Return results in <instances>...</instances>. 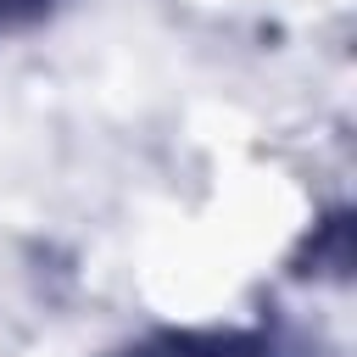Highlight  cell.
<instances>
[{
  "mask_svg": "<svg viewBox=\"0 0 357 357\" xmlns=\"http://www.w3.org/2000/svg\"><path fill=\"white\" fill-rule=\"evenodd\" d=\"M117 357H279V346L262 329H162Z\"/></svg>",
  "mask_w": 357,
  "mask_h": 357,
  "instance_id": "obj_1",
  "label": "cell"
},
{
  "mask_svg": "<svg viewBox=\"0 0 357 357\" xmlns=\"http://www.w3.org/2000/svg\"><path fill=\"white\" fill-rule=\"evenodd\" d=\"M45 11H50V0H0V22H11V28L33 22V17H45Z\"/></svg>",
  "mask_w": 357,
  "mask_h": 357,
  "instance_id": "obj_2",
  "label": "cell"
}]
</instances>
